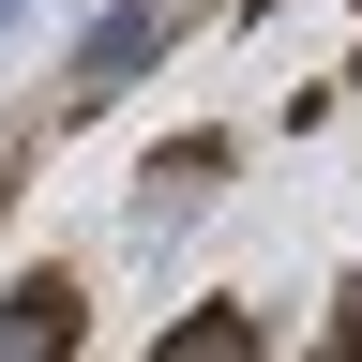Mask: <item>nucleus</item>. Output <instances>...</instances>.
Segmentation results:
<instances>
[{"instance_id":"f257e3e1","label":"nucleus","mask_w":362,"mask_h":362,"mask_svg":"<svg viewBox=\"0 0 362 362\" xmlns=\"http://www.w3.org/2000/svg\"><path fill=\"white\" fill-rule=\"evenodd\" d=\"M136 61H166V0H106L76 45V76H136Z\"/></svg>"}]
</instances>
